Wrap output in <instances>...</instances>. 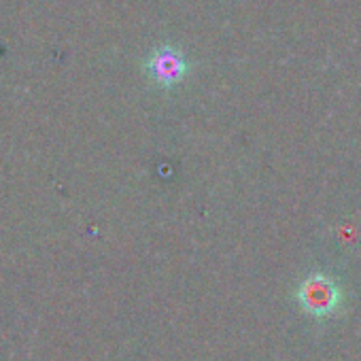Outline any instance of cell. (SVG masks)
Listing matches in <instances>:
<instances>
[{
  "instance_id": "obj_1",
  "label": "cell",
  "mask_w": 361,
  "mask_h": 361,
  "mask_svg": "<svg viewBox=\"0 0 361 361\" xmlns=\"http://www.w3.org/2000/svg\"><path fill=\"white\" fill-rule=\"evenodd\" d=\"M295 300L308 314L329 317L340 306L342 293L336 281L327 274H312L302 281V285L295 291Z\"/></svg>"
},
{
  "instance_id": "obj_2",
  "label": "cell",
  "mask_w": 361,
  "mask_h": 361,
  "mask_svg": "<svg viewBox=\"0 0 361 361\" xmlns=\"http://www.w3.org/2000/svg\"><path fill=\"white\" fill-rule=\"evenodd\" d=\"M147 73L157 85L172 87L188 75V60L176 47L166 45L151 54V58L147 60Z\"/></svg>"
}]
</instances>
